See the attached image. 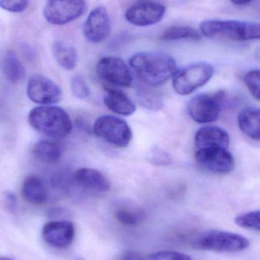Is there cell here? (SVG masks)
Returning <instances> with one entry per match:
<instances>
[{
  "instance_id": "obj_21",
  "label": "cell",
  "mask_w": 260,
  "mask_h": 260,
  "mask_svg": "<svg viewBox=\"0 0 260 260\" xmlns=\"http://www.w3.org/2000/svg\"><path fill=\"white\" fill-rule=\"evenodd\" d=\"M52 51L56 62L62 68L73 70L76 67L78 55L74 47L62 41H56L53 43Z\"/></svg>"
},
{
  "instance_id": "obj_17",
  "label": "cell",
  "mask_w": 260,
  "mask_h": 260,
  "mask_svg": "<svg viewBox=\"0 0 260 260\" xmlns=\"http://www.w3.org/2000/svg\"><path fill=\"white\" fill-rule=\"evenodd\" d=\"M104 102L107 108L121 116L134 114L136 106L134 102L124 92L116 88H107L104 95Z\"/></svg>"
},
{
  "instance_id": "obj_33",
  "label": "cell",
  "mask_w": 260,
  "mask_h": 260,
  "mask_svg": "<svg viewBox=\"0 0 260 260\" xmlns=\"http://www.w3.org/2000/svg\"><path fill=\"white\" fill-rule=\"evenodd\" d=\"M233 4L238 5V6H241V5H246L247 3H250L253 0H230Z\"/></svg>"
},
{
  "instance_id": "obj_19",
  "label": "cell",
  "mask_w": 260,
  "mask_h": 260,
  "mask_svg": "<svg viewBox=\"0 0 260 260\" xmlns=\"http://www.w3.org/2000/svg\"><path fill=\"white\" fill-rule=\"evenodd\" d=\"M238 121L244 134L253 140L260 141V108H244L240 113Z\"/></svg>"
},
{
  "instance_id": "obj_32",
  "label": "cell",
  "mask_w": 260,
  "mask_h": 260,
  "mask_svg": "<svg viewBox=\"0 0 260 260\" xmlns=\"http://www.w3.org/2000/svg\"><path fill=\"white\" fill-rule=\"evenodd\" d=\"M6 203H7L8 208L10 210H14L16 206V198L15 196L12 192H7L6 195Z\"/></svg>"
},
{
  "instance_id": "obj_11",
  "label": "cell",
  "mask_w": 260,
  "mask_h": 260,
  "mask_svg": "<svg viewBox=\"0 0 260 260\" xmlns=\"http://www.w3.org/2000/svg\"><path fill=\"white\" fill-rule=\"evenodd\" d=\"M27 94L35 103L50 105L61 100L62 91L51 79L41 75H35L27 82Z\"/></svg>"
},
{
  "instance_id": "obj_1",
  "label": "cell",
  "mask_w": 260,
  "mask_h": 260,
  "mask_svg": "<svg viewBox=\"0 0 260 260\" xmlns=\"http://www.w3.org/2000/svg\"><path fill=\"white\" fill-rule=\"evenodd\" d=\"M129 65L144 85L159 87L177 72L175 59L162 52H139L131 56Z\"/></svg>"
},
{
  "instance_id": "obj_25",
  "label": "cell",
  "mask_w": 260,
  "mask_h": 260,
  "mask_svg": "<svg viewBox=\"0 0 260 260\" xmlns=\"http://www.w3.org/2000/svg\"><path fill=\"white\" fill-rule=\"evenodd\" d=\"M202 38L201 33L197 31L193 27L189 26H173L160 37L162 41H175L181 40H192V41H200Z\"/></svg>"
},
{
  "instance_id": "obj_27",
  "label": "cell",
  "mask_w": 260,
  "mask_h": 260,
  "mask_svg": "<svg viewBox=\"0 0 260 260\" xmlns=\"http://www.w3.org/2000/svg\"><path fill=\"white\" fill-rule=\"evenodd\" d=\"M244 79L253 97L260 102V70H254L248 72Z\"/></svg>"
},
{
  "instance_id": "obj_9",
  "label": "cell",
  "mask_w": 260,
  "mask_h": 260,
  "mask_svg": "<svg viewBox=\"0 0 260 260\" xmlns=\"http://www.w3.org/2000/svg\"><path fill=\"white\" fill-rule=\"evenodd\" d=\"M99 78L117 87L131 86L133 82V73L129 66L121 58L106 56L102 58L96 66Z\"/></svg>"
},
{
  "instance_id": "obj_35",
  "label": "cell",
  "mask_w": 260,
  "mask_h": 260,
  "mask_svg": "<svg viewBox=\"0 0 260 260\" xmlns=\"http://www.w3.org/2000/svg\"><path fill=\"white\" fill-rule=\"evenodd\" d=\"M0 260H13L8 257H0Z\"/></svg>"
},
{
  "instance_id": "obj_6",
  "label": "cell",
  "mask_w": 260,
  "mask_h": 260,
  "mask_svg": "<svg viewBox=\"0 0 260 260\" xmlns=\"http://www.w3.org/2000/svg\"><path fill=\"white\" fill-rule=\"evenodd\" d=\"M94 133L98 137L119 148L127 147L133 139V133L123 119L111 115L99 117L94 124Z\"/></svg>"
},
{
  "instance_id": "obj_37",
  "label": "cell",
  "mask_w": 260,
  "mask_h": 260,
  "mask_svg": "<svg viewBox=\"0 0 260 260\" xmlns=\"http://www.w3.org/2000/svg\"><path fill=\"white\" fill-rule=\"evenodd\" d=\"M75 260H83V259H75Z\"/></svg>"
},
{
  "instance_id": "obj_34",
  "label": "cell",
  "mask_w": 260,
  "mask_h": 260,
  "mask_svg": "<svg viewBox=\"0 0 260 260\" xmlns=\"http://www.w3.org/2000/svg\"><path fill=\"white\" fill-rule=\"evenodd\" d=\"M256 59H259V60L260 61V47L256 51Z\"/></svg>"
},
{
  "instance_id": "obj_18",
  "label": "cell",
  "mask_w": 260,
  "mask_h": 260,
  "mask_svg": "<svg viewBox=\"0 0 260 260\" xmlns=\"http://www.w3.org/2000/svg\"><path fill=\"white\" fill-rule=\"evenodd\" d=\"M21 192L23 198L30 204L39 206L47 201V189L42 180L38 176L26 177L21 185Z\"/></svg>"
},
{
  "instance_id": "obj_10",
  "label": "cell",
  "mask_w": 260,
  "mask_h": 260,
  "mask_svg": "<svg viewBox=\"0 0 260 260\" xmlns=\"http://www.w3.org/2000/svg\"><path fill=\"white\" fill-rule=\"evenodd\" d=\"M196 160L203 169L215 174H229L235 167V158L228 148L197 149Z\"/></svg>"
},
{
  "instance_id": "obj_14",
  "label": "cell",
  "mask_w": 260,
  "mask_h": 260,
  "mask_svg": "<svg viewBox=\"0 0 260 260\" xmlns=\"http://www.w3.org/2000/svg\"><path fill=\"white\" fill-rule=\"evenodd\" d=\"M111 31V20L106 8L98 6L90 12L83 27L87 41L94 44L102 42Z\"/></svg>"
},
{
  "instance_id": "obj_16",
  "label": "cell",
  "mask_w": 260,
  "mask_h": 260,
  "mask_svg": "<svg viewBox=\"0 0 260 260\" xmlns=\"http://www.w3.org/2000/svg\"><path fill=\"white\" fill-rule=\"evenodd\" d=\"M75 182L81 187L96 192H108L111 183L100 171L93 168H83L74 174Z\"/></svg>"
},
{
  "instance_id": "obj_20",
  "label": "cell",
  "mask_w": 260,
  "mask_h": 260,
  "mask_svg": "<svg viewBox=\"0 0 260 260\" xmlns=\"http://www.w3.org/2000/svg\"><path fill=\"white\" fill-rule=\"evenodd\" d=\"M33 154L41 161L52 165L60 160L62 147L55 141L41 140L34 146Z\"/></svg>"
},
{
  "instance_id": "obj_28",
  "label": "cell",
  "mask_w": 260,
  "mask_h": 260,
  "mask_svg": "<svg viewBox=\"0 0 260 260\" xmlns=\"http://www.w3.org/2000/svg\"><path fill=\"white\" fill-rule=\"evenodd\" d=\"M70 85H71L72 92L77 99L83 100L90 95L89 88L82 76H73L72 78Z\"/></svg>"
},
{
  "instance_id": "obj_13",
  "label": "cell",
  "mask_w": 260,
  "mask_h": 260,
  "mask_svg": "<svg viewBox=\"0 0 260 260\" xmlns=\"http://www.w3.org/2000/svg\"><path fill=\"white\" fill-rule=\"evenodd\" d=\"M76 237V228L70 221H51L42 229V238L46 244L53 248L67 249L73 244Z\"/></svg>"
},
{
  "instance_id": "obj_4",
  "label": "cell",
  "mask_w": 260,
  "mask_h": 260,
  "mask_svg": "<svg viewBox=\"0 0 260 260\" xmlns=\"http://www.w3.org/2000/svg\"><path fill=\"white\" fill-rule=\"evenodd\" d=\"M193 247L199 250L215 253H238L248 248L250 241L238 234L211 230L199 235L194 240Z\"/></svg>"
},
{
  "instance_id": "obj_26",
  "label": "cell",
  "mask_w": 260,
  "mask_h": 260,
  "mask_svg": "<svg viewBox=\"0 0 260 260\" xmlns=\"http://www.w3.org/2000/svg\"><path fill=\"white\" fill-rule=\"evenodd\" d=\"M235 223L242 229L260 232V210L238 215L235 218Z\"/></svg>"
},
{
  "instance_id": "obj_29",
  "label": "cell",
  "mask_w": 260,
  "mask_h": 260,
  "mask_svg": "<svg viewBox=\"0 0 260 260\" xmlns=\"http://www.w3.org/2000/svg\"><path fill=\"white\" fill-rule=\"evenodd\" d=\"M28 5V0H0V7L13 13L24 12Z\"/></svg>"
},
{
  "instance_id": "obj_7",
  "label": "cell",
  "mask_w": 260,
  "mask_h": 260,
  "mask_svg": "<svg viewBox=\"0 0 260 260\" xmlns=\"http://www.w3.org/2000/svg\"><path fill=\"white\" fill-rule=\"evenodd\" d=\"M224 98V92L222 91L195 96L188 104L189 117L199 123L215 122L221 114Z\"/></svg>"
},
{
  "instance_id": "obj_22",
  "label": "cell",
  "mask_w": 260,
  "mask_h": 260,
  "mask_svg": "<svg viewBox=\"0 0 260 260\" xmlns=\"http://www.w3.org/2000/svg\"><path fill=\"white\" fill-rule=\"evenodd\" d=\"M3 70L6 79L12 83L21 82L25 76V69L16 53L12 50L6 53Z\"/></svg>"
},
{
  "instance_id": "obj_36",
  "label": "cell",
  "mask_w": 260,
  "mask_h": 260,
  "mask_svg": "<svg viewBox=\"0 0 260 260\" xmlns=\"http://www.w3.org/2000/svg\"><path fill=\"white\" fill-rule=\"evenodd\" d=\"M257 12H258V13H259V15H260V6H259V8H258Z\"/></svg>"
},
{
  "instance_id": "obj_12",
  "label": "cell",
  "mask_w": 260,
  "mask_h": 260,
  "mask_svg": "<svg viewBox=\"0 0 260 260\" xmlns=\"http://www.w3.org/2000/svg\"><path fill=\"white\" fill-rule=\"evenodd\" d=\"M166 8L153 1H141L126 10L125 17L131 24L139 27L152 25L163 18Z\"/></svg>"
},
{
  "instance_id": "obj_23",
  "label": "cell",
  "mask_w": 260,
  "mask_h": 260,
  "mask_svg": "<svg viewBox=\"0 0 260 260\" xmlns=\"http://www.w3.org/2000/svg\"><path fill=\"white\" fill-rule=\"evenodd\" d=\"M114 216L123 225L134 227L143 221L145 214L140 208L135 205L122 204L116 209Z\"/></svg>"
},
{
  "instance_id": "obj_5",
  "label": "cell",
  "mask_w": 260,
  "mask_h": 260,
  "mask_svg": "<svg viewBox=\"0 0 260 260\" xmlns=\"http://www.w3.org/2000/svg\"><path fill=\"white\" fill-rule=\"evenodd\" d=\"M211 64L198 62L179 70L173 77V88L180 95H188L206 85L213 76Z\"/></svg>"
},
{
  "instance_id": "obj_2",
  "label": "cell",
  "mask_w": 260,
  "mask_h": 260,
  "mask_svg": "<svg viewBox=\"0 0 260 260\" xmlns=\"http://www.w3.org/2000/svg\"><path fill=\"white\" fill-rule=\"evenodd\" d=\"M28 120L34 129L53 139L67 137L73 130L70 116L59 107H37L29 113Z\"/></svg>"
},
{
  "instance_id": "obj_31",
  "label": "cell",
  "mask_w": 260,
  "mask_h": 260,
  "mask_svg": "<svg viewBox=\"0 0 260 260\" xmlns=\"http://www.w3.org/2000/svg\"><path fill=\"white\" fill-rule=\"evenodd\" d=\"M120 260H146L145 258L139 252L128 250L124 252L120 256Z\"/></svg>"
},
{
  "instance_id": "obj_3",
  "label": "cell",
  "mask_w": 260,
  "mask_h": 260,
  "mask_svg": "<svg viewBox=\"0 0 260 260\" xmlns=\"http://www.w3.org/2000/svg\"><path fill=\"white\" fill-rule=\"evenodd\" d=\"M200 33L207 38L235 41L260 40V23L235 20H207L200 24Z\"/></svg>"
},
{
  "instance_id": "obj_15",
  "label": "cell",
  "mask_w": 260,
  "mask_h": 260,
  "mask_svg": "<svg viewBox=\"0 0 260 260\" xmlns=\"http://www.w3.org/2000/svg\"><path fill=\"white\" fill-rule=\"evenodd\" d=\"M230 143L229 133L217 126H204L197 131L195 145L197 149L209 148H228Z\"/></svg>"
},
{
  "instance_id": "obj_24",
  "label": "cell",
  "mask_w": 260,
  "mask_h": 260,
  "mask_svg": "<svg viewBox=\"0 0 260 260\" xmlns=\"http://www.w3.org/2000/svg\"><path fill=\"white\" fill-rule=\"evenodd\" d=\"M136 97L139 104L145 109L151 111H158L164 107L161 94L153 89V87L141 85L136 88Z\"/></svg>"
},
{
  "instance_id": "obj_8",
  "label": "cell",
  "mask_w": 260,
  "mask_h": 260,
  "mask_svg": "<svg viewBox=\"0 0 260 260\" xmlns=\"http://www.w3.org/2000/svg\"><path fill=\"white\" fill-rule=\"evenodd\" d=\"M85 9V0H47L43 14L50 24L64 25L80 17Z\"/></svg>"
},
{
  "instance_id": "obj_30",
  "label": "cell",
  "mask_w": 260,
  "mask_h": 260,
  "mask_svg": "<svg viewBox=\"0 0 260 260\" xmlns=\"http://www.w3.org/2000/svg\"><path fill=\"white\" fill-rule=\"evenodd\" d=\"M149 260H192L190 256L180 252L164 250L153 253Z\"/></svg>"
}]
</instances>
